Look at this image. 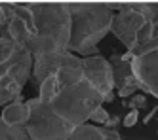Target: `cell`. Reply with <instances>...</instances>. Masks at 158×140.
Masks as SVG:
<instances>
[{
	"mask_svg": "<svg viewBox=\"0 0 158 140\" xmlns=\"http://www.w3.org/2000/svg\"><path fill=\"white\" fill-rule=\"evenodd\" d=\"M35 15L36 32L25 42V49L32 59L48 55L69 53L71 42V14L65 2H27Z\"/></svg>",
	"mask_w": 158,
	"mask_h": 140,
	"instance_id": "obj_1",
	"label": "cell"
},
{
	"mask_svg": "<svg viewBox=\"0 0 158 140\" xmlns=\"http://www.w3.org/2000/svg\"><path fill=\"white\" fill-rule=\"evenodd\" d=\"M71 14L69 53L95 57L97 44L110 32L112 10L109 2H67Z\"/></svg>",
	"mask_w": 158,
	"mask_h": 140,
	"instance_id": "obj_2",
	"label": "cell"
},
{
	"mask_svg": "<svg viewBox=\"0 0 158 140\" xmlns=\"http://www.w3.org/2000/svg\"><path fill=\"white\" fill-rule=\"evenodd\" d=\"M103 95L89 84V81H80L71 87H61L52 102H48V108L57 115V118L67 123L69 127L76 129V127L84 125L92 114L103 106Z\"/></svg>",
	"mask_w": 158,
	"mask_h": 140,
	"instance_id": "obj_3",
	"label": "cell"
},
{
	"mask_svg": "<svg viewBox=\"0 0 158 140\" xmlns=\"http://www.w3.org/2000/svg\"><path fill=\"white\" fill-rule=\"evenodd\" d=\"M27 106L31 115L23 129L31 140H67L73 134V127L63 123L40 99H29Z\"/></svg>",
	"mask_w": 158,
	"mask_h": 140,
	"instance_id": "obj_4",
	"label": "cell"
},
{
	"mask_svg": "<svg viewBox=\"0 0 158 140\" xmlns=\"http://www.w3.org/2000/svg\"><path fill=\"white\" fill-rule=\"evenodd\" d=\"M151 19L137 10L135 2H122V10L112 15L110 32L126 45L128 51H133L137 45L139 32Z\"/></svg>",
	"mask_w": 158,
	"mask_h": 140,
	"instance_id": "obj_5",
	"label": "cell"
},
{
	"mask_svg": "<svg viewBox=\"0 0 158 140\" xmlns=\"http://www.w3.org/2000/svg\"><path fill=\"white\" fill-rule=\"evenodd\" d=\"M82 70H84V80L89 81L103 95L105 102L114 100V74H112L110 63L105 57H101V55L84 57Z\"/></svg>",
	"mask_w": 158,
	"mask_h": 140,
	"instance_id": "obj_6",
	"label": "cell"
},
{
	"mask_svg": "<svg viewBox=\"0 0 158 140\" xmlns=\"http://www.w3.org/2000/svg\"><path fill=\"white\" fill-rule=\"evenodd\" d=\"M130 68L139 84V89L158 99V49L147 55L133 57Z\"/></svg>",
	"mask_w": 158,
	"mask_h": 140,
	"instance_id": "obj_7",
	"label": "cell"
},
{
	"mask_svg": "<svg viewBox=\"0 0 158 140\" xmlns=\"http://www.w3.org/2000/svg\"><path fill=\"white\" fill-rule=\"evenodd\" d=\"M29 115H31V110L27 106V102H12L4 106L2 114H0V118L2 121L10 127H25L27 121H29Z\"/></svg>",
	"mask_w": 158,
	"mask_h": 140,
	"instance_id": "obj_8",
	"label": "cell"
},
{
	"mask_svg": "<svg viewBox=\"0 0 158 140\" xmlns=\"http://www.w3.org/2000/svg\"><path fill=\"white\" fill-rule=\"evenodd\" d=\"M23 85L10 74V70H6V74L0 78V106H8L12 102H19Z\"/></svg>",
	"mask_w": 158,
	"mask_h": 140,
	"instance_id": "obj_9",
	"label": "cell"
},
{
	"mask_svg": "<svg viewBox=\"0 0 158 140\" xmlns=\"http://www.w3.org/2000/svg\"><path fill=\"white\" fill-rule=\"evenodd\" d=\"M6 30H8L10 40H14L15 44H21V45H25V42H27L29 36H31V30H29V27H27V23H25L23 19L15 17V15L6 23Z\"/></svg>",
	"mask_w": 158,
	"mask_h": 140,
	"instance_id": "obj_10",
	"label": "cell"
},
{
	"mask_svg": "<svg viewBox=\"0 0 158 140\" xmlns=\"http://www.w3.org/2000/svg\"><path fill=\"white\" fill-rule=\"evenodd\" d=\"M55 78L59 81V87H71L84 81V70L82 66H61Z\"/></svg>",
	"mask_w": 158,
	"mask_h": 140,
	"instance_id": "obj_11",
	"label": "cell"
},
{
	"mask_svg": "<svg viewBox=\"0 0 158 140\" xmlns=\"http://www.w3.org/2000/svg\"><path fill=\"white\" fill-rule=\"evenodd\" d=\"M67 140H105V138H103V134H101L99 127L84 123L80 127H76V129L73 131V134Z\"/></svg>",
	"mask_w": 158,
	"mask_h": 140,
	"instance_id": "obj_12",
	"label": "cell"
},
{
	"mask_svg": "<svg viewBox=\"0 0 158 140\" xmlns=\"http://www.w3.org/2000/svg\"><path fill=\"white\" fill-rule=\"evenodd\" d=\"M61 91V87H59V81H57V78L55 76H50V78H46L40 84V100L44 102V104H48V102H52L55 97H57V93Z\"/></svg>",
	"mask_w": 158,
	"mask_h": 140,
	"instance_id": "obj_13",
	"label": "cell"
},
{
	"mask_svg": "<svg viewBox=\"0 0 158 140\" xmlns=\"http://www.w3.org/2000/svg\"><path fill=\"white\" fill-rule=\"evenodd\" d=\"M0 140H31L23 127H10L0 118Z\"/></svg>",
	"mask_w": 158,
	"mask_h": 140,
	"instance_id": "obj_14",
	"label": "cell"
},
{
	"mask_svg": "<svg viewBox=\"0 0 158 140\" xmlns=\"http://www.w3.org/2000/svg\"><path fill=\"white\" fill-rule=\"evenodd\" d=\"M15 48H17V44L14 40H10L8 36L0 38V66L10 63V59H12L14 53H15Z\"/></svg>",
	"mask_w": 158,
	"mask_h": 140,
	"instance_id": "obj_15",
	"label": "cell"
},
{
	"mask_svg": "<svg viewBox=\"0 0 158 140\" xmlns=\"http://www.w3.org/2000/svg\"><path fill=\"white\" fill-rule=\"evenodd\" d=\"M139 89V84H137V80L131 76H128L126 80H124V84L118 87V97L120 99H128V97H133L135 95V91Z\"/></svg>",
	"mask_w": 158,
	"mask_h": 140,
	"instance_id": "obj_16",
	"label": "cell"
},
{
	"mask_svg": "<svg viewBox=\"0 0 158 140\" xmlns=\"http://www.w3.org/2000/svg\"><path fill=\"white\" fill-rule=\"evenodd\" d=\"M145 104H147V97L145 95H133L130 100L126 99L124 100V106L126 108H130V110H141V108H145Z\"/></svg>",
	"mask_w": 158,
	"mask_h": 140,
	"instance_id": "obj_17",
	"label": "cell"
},
{
	"mask_svg": "<svg viewBox=\"0 0 158 140\" xmlns=\"http://www.w3.org/2000/svg\"><path fill=\"white\" fill-rule=\"evenodd\" d=\"M109 118H110V114H109L103 106H99V108L92 114V118H89V119H92L94 123H97V125H105V123L109 121Z\"/></svg>",
	"mask_w": 158,
	"mask_h": 140,
	"instance_id": "obj_18",
	"label": "cell"
},
{
	"mask_svg": "<svg viewBox=\"0 0 158 140\" xmlns=\"http://www.w3.org/2000/svg\"><path fill=\"white\" fill-rule=\"evenodd\" d=\"M139 121V112L137 110H130L128 114H126V118H124V127H133L135 123Z\"/></svg>",
	"mask_w": 158,
	"mask_h": 140,
	"instance_id": "obj_19",
	"label": "cell"
},
{
	"mask_svg": "<svg viewBox=\"0 0 158 140\" xmlns=\"http://www.w3.org/2000/svg\"><path fill=\"white\" fill-rule=\"evenodd\" d=\"M101 134H103L105 140H122L116 129H105V127H101Z\"/></svg>",
	"mask_w": 158,
	"mask_h": 140,
	"instance_id": "obj_20",
	"label": "cell"
},
{
	"mask_svg": "<svg viewBox=\"0 0 158 140\" xmlns=\"http://www.w3.org/2000/svg\"><path fill=\"white\" fill-rule=\"evenodd\" d=\"M118 125H120V118H118V115H110L109 121H107L103 127H105V129H116Z\"/></svg>",
	"mask_w": 158,
	"mask_h": 140,
	"instance_id": "obj_21",
	"label": "cell"
},
{
	"mask_svg": "<svg viewBox=\"0 0 158 140\" xmlns=\"http://www.w3.org/2000/svg\"><path fill=\"white\" fill-rule=\"evenodd\" d=\"M8 23V19H6V14H4V8H2V2H0V27H4Z\"/></svg>",
	"mask_w": 158,
	"mask_h": 140,
	"instance_id": "obj_22",
	"label": "cell"
},
{
	"mask_svg": "<svg viewBox=\"0 0 158 140\" xmlns=\"http://www.w3.org/2000/svg\"><path fill=\"white\" fill-rule=\"evenodd\" d=\"M156 112H158V106H154V108L151 110V114H147V115H145V123H149V121L154 118V114H156Z\"/></svg>",
	"mask_w": 158,
	"mask_h": 140,
	"instance_id": "obj_23",
	"label": "cell"
}]
</instances>
